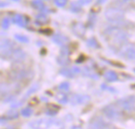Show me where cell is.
<instances>
[{"mask_svg": "<svg viewBox=\"0 0 135 129\" xmlns=\"http://www.w3.org/2000/svg\"><path fill=\"white\" fill-rule=\"evenodd\" d=\"M104 33L113 44L119 46V48L124 43H127L128 33L119 26H110L104 30Z\"/></svg>", "mask_w": 135, "mask_h": 129, "instance_id": "6da1fadb", "label": "cell"}, {"mask_svg": "<svg viewBox=\"0 0 135 129\" xmlns=\"http://www.w3.org/2000/svg\"><path fill=\"white\" fill-rule=\"evenodd\" d=\"M104 17L108 22L118 26L123 23L125 17V12L117 6H108L105 9Z\"/></svg>", "mask_w": 135, "mask_h": 129, "instance_id": "7a4b0ae2", "label": "cell"}, {"mask_svg": "<svg viewBox=\"0 0 135 129\" xmlns=\"http://www.w3.org/2000/svg\"><path fill=\"white\" fill-rule=\"evenodd\" d=\"M116 105L122 111L126 113H132L135 110V96L130 95L119 99Z\"/></svg>", "mask_w": 135, "mask_h": 129, "instance_id": "3957f363", "label": "cell"}, {"mask_svg": "<svg viewBox=\"0 0 135 129\" xmlns=\"http://www.w3.org/2000/svg\"><path fill=\"white\" fill-rule=\"evenodd\" d=\"M59 121L51 118H40L32 121L29 123V126L32 129H48L55 125H59Z\"/></svg>", "mask_w": 135, "mask_h": 129, "instance_id": "277c9868", "label": "cell"}, {"mask_svg": "<svg viewBox=\"0 0 135 129\" xmlns=\"http://www.w3.org/2000/svg\"><path fill=\"white\" fill-rule=\"evenodd\" d=\"M102 111L107 118L112 120V121L119 120L123 116L122 110L116 105V103L115 104H109V105L104 106L103 108Z\"/></svg>", "mask_w": 135, "mask_h": 129, "instance_id": "5b68a950", "label": "cell"}, {"mask_svg": "<svg viewBox=\"0 0 135 129\" xmlns=\"http://www.w3.org/2000/svg\"><path fill=\"white\" fill-rule=\"evenodd\" d=\"M119 54L127 60H135V46L132 43H126L119 48Z\"/></svg>", "mask_w": 135, "mask_h": 129, "instance_id": "8992f818", "label": "cell"}, {"mask_svg": "<svg viewBox=\"0 0 135 129\" xmlns=\"http://www.w3.org/2000/svg\"><path fill=\"white\" fill-rule=\"evenodd\" d=\"M14 43L9 39H2L0 41V53L2 58H9L14 50Z\"/></svg>", "mask_w": 135, "mask_h": 129, "instance_id": "52a82bcc", "label": "cell"}, {"mask_svg": "<svg viewBox=\"0 0 135 129\" xmlns=\"http://www.w3.org/2000/svg\"><path fill=\"white\" fill-rule=\"evenodd\" d=\"M32 77V72L26 69H18L13 71L10 74L11 80L14 81H21L26 79H30Z\"/></svg>", "mask_w": 135, "mask_h": 129, "instance_id": "ba28073f", "label": "cell"}, {"mask_svg": "<svg viewBox=\"0 0 135 129\" xmlns=\"http://www.w3.org/2000/svg\"><path fill=\"white\" fill-rule=\"evenodd\" d=\"M89 129H108V125L101 117L97 116L90 121Z\"/></svg>", "mask_w": 135, "mask_h": 129, "instance_id": "9c48e42d", "label": "cell"}, {"mask_svg": "<svg viewBox=\"0 0 135 129\" xmlns=\"http://www.w3.org/2000/svg\"><path fill=\"white\" fill-rule=\"evenodd\" d=\"M90 100V97L87 95H81V94H74L71 95L70 99V102L73 106L83 105L89 102Z\"/></svg>", "mask_w": 135, "mask_h": 129, "instance_id": "30bf717a", "label": "cell"}, {"mask_svg": "<svg viewBox=\"0 0 135 129\" xmlns=\"http://www.w3.org/2000/svg\"><path fill=\"white\" fill-rule=\"evenodd\" d=\"M25 57H26L25 52L22 49H21V48H15L13 50V51L12 52L9 58H10V60L13 62L20 63V62L23 61L25 59Z\"/></svg>", "mask_w": 135, "mask_h": 129, "instance_id": "8fae6325", "label": "cell"}, {"mask_svg": "<svg viewBox=\"0 0 135 129\" xmlns=\"http://www.w3.org/2000/svg\"><path fill=\"white\" fill-rule=\"evenodd\" d=\"M72 32L79 38H83L86 32V27L81 22H76L72 24Z\"/></svg>", "mask_w": 135, "mask_h": 129, "instance_id": "7c38bea8", "label": "cell"}, {"mask_svg": "<svg viewBox=\"0 0 135 129\" xmlns=\"http://www.w3.org/2000/svg\"><path fill=\"white\" fill-rule=\"evenodd\" d=\"M13 24L21 27L25 28L27 25V18L21 13H14L11 19Z\"/></svg>", "mask_w": 135, "mask_h": 129, "instance_id": "4fadbf2b", "label": "cell"}, {"mask_svg": "<svg viewBox=\"0 0 135 129\" xmlns=\"http://www.w3.org/2000/svg\"><path fill=\"white\" fill-rule=\"evenodd\" d=\"M31 6L33 9L40 11V13H50V10L47 9V7L45 6V4L42 0H32Z\"/></svg>", "mask_w": 135, "mask_h": 129, "instance_id": "5bb4252c", "label": "cell"}, {"mask_svg": "<svg viewBox=\"0 0 135 129\" xmlns=\"http://www.w3.org/2000/svg\"><path fill=\"white\" fill-rule=\"evenodd\" d=\"M52 41L59 46H66L69 42V38L61 33H56L52 35Z\"/></svg>", "mask_w": 135, "mask_h": 129, "instance_id": "9a60e30c", "label": "cell"}, {"mask_svg": "<svg viewBox=\"0 0 135 129\" xmlns=\"http://www.w3.org/2000/svg\"><path fill=\"white\" fill-rule=\"evenodd\" d=\"M35 23L37 25H44L46 24L49 21V18L44 13H39L35 16Z\"/></svg>", "mask_w": 135, "mask_h": 129, "instance_id": "2e32d148", "label": "cell"}, {"mask_svg": "<svg viewBox=\"0 0 135 129\" xmlns=\"http://www.w3.org/2000/svg\"><path fill=\"white\" fill-rule=\"evenodd\" d=\"M97 20V13H94V12H93V11H91L89 13V14L88 15V21H87V24H88L89 28H93L94 27V25L96 24Z\"/></svg>", "mask_w": 135, "mask_h": 129, "instance_id": "e0dca14e", "label": "cell"}, {"mask_svg": "<svg viewBox=\"0 0 135 129\" xmlns=\"http://www.w3.org/2000/svg\"><path fill=\"white\" fill-rule=\"evenodd\" d=\"M69 9L71 13H78L80 12H81L82 9V6L79 5V3L77 1H73L70 2Z\"/></svg>", "mask_w": 135, "mask_h": 129, "instance_id": "ac0fdd59", "label": "cell"}, {"mask_svg": "<svg viewBox=\"0 0 135 129\" xmlns=\"http://www.w3.org/2000/svg\"><path fill=\"white\" fill-rule=\"evenodd\" d=\"M104 76L106 79V80L109 82H115L118 80V75L114 71H107L104 73Z\"/></svg>", "mask_w": 135, "mask_h": 129, "instance_id": "d6986e66", "label": "cell"}, {"mask_svg": "<svg viewBox=\"0 0 135 129\" xmlns=\"http://www.w3.org/2000/svg\"><path fill=\"white\" fill-rule=\"evenodd\" d=\"M82 73L84 76H89L92 79H96V80H98L99 79V76L94 72L91 69L88 68V67H85L83 70H82Z\"/></svg>", "mask_w": 135, "mask_h": 129, "instance_id": "ffe728a7", "label": "cell"}, {"mask_svg": "<svg viewBox=\"0 0 135 129\" xmlns=\"http://www.w3.org/2000/svg\"><path fill=\"white\" fill-rule=\"evenodd\" d=\"M55 99L57 100L58 102L61 103V104H66L68 102L69 99L66 96V94H64L63 92H59L55 95Z\"/></svg>", "mask_w": 135, "mask_h": 129, "instance_id": "44dd1931", "label": "cell"}, {"mask_svg": "<svg viewBox=\"0 0 135 129\" xmlns=\"http://www.w3.org/2000/svg\"><path fill=\"white\" fill-rule=\"evenodd\" d=\"M40 88V84H37V83H36V84H34L27 91H26V93H25V98H24V99H26L27 98H28V96H30V95H32V94H34L36 91H38V89Z\"/></svg>", "mask_w": 135, "mask_h": 129, "instance_id": "7402d4cb", "label": "cell"}, {"mask_svg": "<svg viewBox=\"0 0 135 129\" xmlns=\"http://www.w3.org/2000/svg\"><path fill=\"white\" fill-rule=\"evenodd\" d=\"M14 39L22 43H28L29 42V39L28 36L25 35H21V34H15L14 35Z\"/></svg>", "mask_w": 135, "mask_h": 129, "instance_id": "603a6c76", "label": "cell"}, {"mask_svg": "<svg viewBox=\"0 0 135 129\" xmlns=\"http://www.w3.org/2000/svg\"><path fill=\"white\" fill-rule=\"evenodd\" d=\"M10 26V19L8 17H4L1 21V27L3 30H7Z\"/></svg>", "mask_w": 135, "mask_h": 129, "instance_id": "cb8c5ba5", "label": "cell"}, {"mask_svg": "<svg viewBox=\"0 0 135 129\" xmlns=\"http://www.w3.org/2000/svg\"><path fill=\"white\" fill-rule=\"evenodd\" d=\"M59 73H60L61 75H62V76H66V77H70V78H72V77L74 76V75L73 73H72L71 68H70V69H69V68H63V69H62L60 70Z\"/></svg>", "mask_w": 135, "mask_h": 129, "instance_id": "d4e9b609", "label": "cell"}, {"mask_svg": "<svg viewBox=\"0 0 135 129\" xmlns=\"http://www.w3.org/2000/svg\"><path fill=\"white\" fill-rule=\"evenodd\" d=\"M87 45L89 47H92V48H99V47H100L97 40L94 37H92V38H90V39H89L87 40Z\"/></svg>", "mask_w": 135, "mask_h": 129, "instance_id": "484cf974", "label": "cell"}, {"mask_svg": "<svg viewBox=\"0 0 135 129\" xmlns=\"http://www.w3.org/2000/svg\"><path fill=\"white\" fill-rule=\"evenodd\" d=\"M53 2L55 6L59 8H63L67 5L68 0H53Z\"/></svg>", "mask_w": 135, "mask_h": 129, "instance_id": "4316f807", "label": "cell"}, {"mask_svg": "<svg viewBox=\"0 0 135 129\" xmlns=\"http://www.w3.org/2000/svg\"><path fill=\"white\" fill-rule=\"evenodd\" d=\"M10 91V87L7 84H1V95H6Z\"/></svg>", "mask_w": 135, "mask_h": 129, "instance_id": "83f0119b", "label": "cell"}, {"mask_svg": "<svg viewBox=\"0 0 135 129\" xmlns=\"http://www.w3.org/2000/svg\"><path fill=\"white\" fill-rule=\"evenodd\" d=\"M21 114L25 117H29L32 114V108L26 107V108L23 109L21 110Z\"/></svg>", "mask_w": 135, "mask_h": 129, "instance_id": "f1b7e54d", "label": "cell"}, {"mask_svg": "<svg viewBox=\"0 0 135 129\" xmlns=\"http://www.w3.org/2000/svg\"><path fill=\"white\" fill-rule=\"evenodd\" d=\"M69 54H70V49H69V47L66 45L61 47V50H60V55L61 56L68 57Z\"/></svg>", "mask_w": 135, "mask_h": 129, "instance_id": "f546056e", "label": "cell"}, {"mask_svg": "<svg viewBox=\"0 0 135 129\" xmlns=\"http://www.w3.org/2000/svg\"><path fill=\"white\" fill-rule=\"evenodd\" d=\"M57 61H58V62H59L60 65H67L68 62H69L68 57H63V56H61V55L59 56Z\"/></svg>", "mask_w": 135, "mask_h": 129, "instance_id": "4dcf8cb0", "label": "cell"}, {"mask_svg": "<svg viewBox=\"0 0 135 129\" xmlns=\"http://www.w3.org/2000/svg\"><path fill=\"white\" fill-rule=\"evenodd\" d=\"M59 88L62 91H68L70 89V84L68 82H63L62 84H60V85L59 86Z\"/></svg>", "mask_w": 135, "mask_h": 129, "instance_id": "1f68e13d", "label": "cell"}, {"mask_svg": "<svg viewBox=\"0 0 135 129\" xmlns=\"http://www.w3.org/2000/svg\"><path fill=\"white\" fill-rule=\"evenodd\" d=\"M7 117H9V119H15L18 117V113L14 110H11L7 113Z\"/></svg>", "mask_w": 135, "mask_h": 129, "instance_id": "d6a6232c", "label": "cell"}, {"mask_svg": "<svg viewBox=\"0 0 135 129\" xmlns=\"http://www.w3.org/2000/svg\"><path fill=\"white\" fill-rule=\"evenodd\" d=\"M71 70H72V73H73V74H74V76L78 75V74H80L81 73H82L81 68L78 67V66H73V67H71Z\"/></svg>", "mask_w": 135, "mask_h": 129, "instance_id": "836d02e7", "label": "cell"}, {"mask_svg": "<svg viewBox=\"0 0 135 129\" xmlns=\"http://www.w3.org/2000/svg\"><path fill=\"white\" fill-rule=\"evenodd\" d=\"M93 0H77V2L79 3L80 6H87L90 3L93 2Z\"/></svg>", "mask_w": 135, "mask_h": 129, "instance_id": "e575fe53", "label": "cell"}, {"mask_svg": "<svg viewBox=\"0 0 135 129\" xmlns=\"http://www.w3.org/2000/svg\"><path fill=\"white\" fill-rule=\"evenodd\" d=\"M24 100H25V99H23V100H21V101H19V102H13V103L11 105V107H12V108H18V107L21 106L23 105Z\"/></svg>", "mask_w": 135, "mask_h": 129, "instance_id": "d590c367", "label": "cell"}, {"mask_svg": "<svg viewBox=\"0 0 135 129\" xmlns=\"http://www.w3.org/2000/svg\"><path fill=\"white\" fill-rule=\"evenodd\" d=\"M9 5V2H5V1H1L0 2V8H4V7H6Z\"/></svg>", "mask_w": 135, "mask_h": 129, "instance_id": "8d00e7d4", "label": "cell"}, {"mask_svg": "<svg viewBox=\"0 0 135 129\" xmlns=\"http://www.w3.org/2000/svg\"><path fill=\"white\" fill-rule=\"evenodd\" d=\"M108 0H96V3H97V5H103Z\"/></svg>", "mask_w": 135, "mask_h": 129, "instance_id": "74e56055", "label": "cell"}, {"mask_svg": "<svg viewBox=\"0 0 135 129\" xmlns=\"http://www.w3.org/2000/svg\"><path fill=\"white\" fill-rule=\"evenodd\" d=\"M102 88H105L106 90H111L112 92H115V89L111 88V87H107L106 85H103V86H102Z\"/></svg>", "mask_w": 135, "mask_h": 129, "instance_id": "f35d334b", "label": "cell"}, {"mask_svg": "<svg viewBox=\"0 0 135 129\" xmlns=\"http://www.w3.org/2000/svg\"><path fill=\"white\" fill-rule=\"evenodd\" d=\"M123 3H128V2H130L131 1H132V0H120Z\"/></svg>", "mask_w": 135, "mask_h": 129, "instance_id": "ab89813d", "label": "cell"}, {"mask_svg": "<svg viewBox=\"0 0 135 129\" xmlns=\"http://www.w3.org/2000/svg\"><path fill=\"white\" fill-rule=\"evenodd\" d=\"M12 1H13V2H20L21 0H12Z\"/></svg>", "mask_w": 135, "mask_h": 129, "instance_id": "60d3db41", "label": "cell"}, {"mask_svg": "<svg viewBox=\"0 0 135 129\" xmlns=\"http://www.w3.org/2000/svg\"><path fill=\"white\" fill-rule=\"evenodd\" d=\"M42 1L44 2V1H48V0H42Z\"/></svg>", "mask_w": 135, "mask_h": 129, "instance_id": "b9f144b4", "label": "cell"}, {"mask_svg": "<svg viewBox=\"0 0 135 129\" xmlns=\"http://www.w3.org/2000/svg\"><path fill=\"white\" fill-rule=\"evenodd\" d=\"M134 72H135V69H134Z\"/></svg>", "mask_w": 135, "mask_h": 129, "instance_id": "7bdbcfd3", "label": "cell"}, {"mask_svg": "<svg viewBox=\"0 0 135 129\" xmlns=\"http://www.w3.org/2000/svg\"><path fill=\"white\" fill-rule=\"evenodd\" d=\"M134 1H135V0H134Z\"/></svg>", "mask_w": 135, "mask_h": 129, "instance_id": "ee69618b", "label": "cell"}]
</instances>
